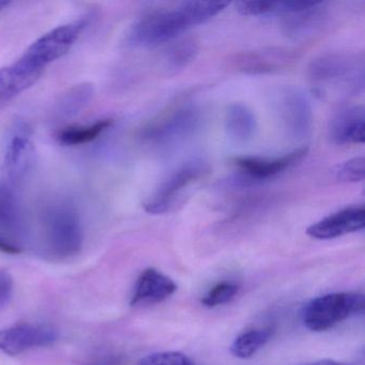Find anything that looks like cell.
<instances>
[{
  "label": "cell",
  "instance_id": "15",
  "mask_svg": "<svg viewBox=\"0 0 365 365\" xmlns=\"http://www.w3.org/2000/svg\"><path fill=\"white\" fill-rule=\"evenodd\" d=\"M365 110L362 106L341 108L331 119L329 136L335 145L364 143Z\"/></svg>",
  "mask_w": 365,
  "mask_h": 365
},
{
  "label": "cell",
  "instance_id": "6",
  "mask_svg": "<svg viewBox=\"0 0 365 365\" xmlns=\"http://www.w3.org/2000/svg\"><path fill=\"white\" fill-rule=\"evenodd\" d=\"M200 110L191 104H182L151 120L140 132V138L153 146H168L185 140L200 123Z\"/></svg>",
  "mask_w": 365,
  "mask_h": 365
},
{
  "label": "cell",
  "instance_id": "11",
  "mask_svg": "<svg viewBox=\"0 0 365 365\" xmlns=\"http://www.w3.org/2000/svg\"><path fill=\"white\" fill-rule=\"evenodd\" d=\"M300 58L298 51L287 48H266L238 53L232 59L235 69L250 76H262L292 67Z\"/></svg>",
  "mask_w": 365,
  "mask_h": 365
},
{
  "label": "cell",
  "instance_id": "13",
  "mask_svg": "<svg viewBox=\"0 0 365 365\" xmlns=\"http://www.w3.org/2000/svg\"><path fill=\"white\" fill-rule=\"evenodd\" d=\"M364 225V205H354L316 222L307 228V234L318 240H331L362 230Z\"/></svg>",
  "mask_w": 365,
  "mask_h": 365
},
{
  "label": "cell",
  "instance_id": "32",
  "mask_svg": "<svg viewBox=\"0 0 365 365\" xmlns=\"http://www.w3.org/2000/svg\"><path fill=\"white\" fill-rule=\"evenodd\" d=\"M10 5L9 1H0V14Z\"/></svg>",
  "mask_w": 365,
  "mask_h": 365
},
{
  "label": "cell",
  "instance_id": "31",
  "mask_svg": "<svg viewBox=\"0 0 365 365\" xmlns=\"http://www.w3.org/2000/svg\"><path fill=\"white\" fill-rule=\"evenodd\" d=\"M302 365H350V364H348V363H345V362H339V361L320 360V361H316V362L307 363V364H302Z\"/></svg>",
  "mask_w": 365,
  "mask_h": 365
},
{
  "label": "cell",
  "instance_id": "20",
  "mask_svg": "<svg viewBox=\"0 0 365 365\" xmlns=\"http://www.w3.org/2000/svg\"><path fill=\"white\" fill-rule=\"evenodd\" d=\"M225 130L237 143H247L253 138L257 129L255 115L245 104H232L225 113Z\"/></svg>",
  "mask_w": 365,
  "mask_h": 365
},
{
  "label": "cell",
  "instance_id": "12",
  "mask_svg": "<svg viewBox=\"0 0 365 365\" xmlns=\"http://www.w3.org/2000/svg\"><path fill=\"white\" fill-rule=\"evenodd\" d=\"M57 339L58 332L48 324H16L0 330V351L8 356H18L35 348L51 345Z\"/></svg>",
  "mask_w": 365,
  "mask_h": 365
},
{
  "label": "cell",
  "instance_id": "21",
  "mask_svg": "<svg viewBox=\"0 0 365 365\" xmlns=\"http://www.w3.org/2000/svg\"><path fill=\"white\" fill-rule=\"evenodd\" d=\"M112 119H100L89 125H69L59 130L56 140L63 146H82L97 140L112 127Z\"/></svg>",
  "mask_w": 365,
  "mask_h": 365
},
{
  "label": "cell",
  "instance_id": "9",
  "mask_svg": "<svg viewBox=\"0 0 365 365\" xmlns=\"http://www.w3.org/2000/svg\"><path fill=\"white\" fill-rule=\"evenodd\" d=\"M277 104L288 133L297 140L307 138L313 123V108L307 93L299 87H285L279 91Z\"/></svg>",
  "mask_w": 365,
  "mask_h": 365
},
{
  "label": "cell",
  "instance_id": "24",
  "mask_svg": "<svg viewBox=\"0 0 365 365\" xmlns=\"http://www.w3.org/2000/svg\"><path fill=\"white\" fill-rule=\"evenodd\" d=\"M271 335H272V330L270 328L252 329V330L245 331L232 341L230 352L236 358H251L260 348L268 343Z\"/></svg>",
  "mask_w": 365,
  "mask_h": 365
},
{
  "label": "cell",
  "instance_id": "19",
  "mask_svg": "<svg viewBox=\"0 0 365 365\" xmlns=\"http://www.w3.org/2000/svg\"><path fill=\"white\" fill-rule=\"evenodd\" d=\"M95 87L91 83H81L66 91L53 108V117L57 121L70 120L80 115L93 100Z\"/></svg>",
  "mask_w": 365,
  "mask_h": 365
},
{
  "label": "cell",
  "instance_id": "4",
  "mask_svg": "<svg viewBox=\"0 0 365 365\" xmlns=\"http://www.w3.org/2000/svg\"><path fill=\"white\" fill-rule=\"evenodd\" d=\"M364 309V296L359 292H333L313 299L302 312L304 326L322 332Z\"/></svg>",
  "mask_w": 365,
  "mask_h": 365
},
{
  "label": "cell",
  "instance_id": "2",
  "mask_svg": "<svg viewBox=\"0 0 365 365\" xmlns=\"http://www.w3.org/2000/svg\"><path fill=\"white\" fill-rule=\"evenodd\" d=\"M362 53L332 52L319 55L309 66V78L320 93H358L364 88Z\"/></svg>",
  "mask_w": 365,
  "mask_h": 365
},
{
  "label": "cell",
  "instance_id": "29",
  "mask_svg": "<svg viewBox=\"0 0 365 365\" xmlns=\"http://www.w3.org/2000/svg\"><path fill=\"white\" fill-rule=\"evenodd\" d=\"M121 358L115 354H110V356H102V358L97 359L89 365H120Z\"/></svg>",
  "mask_w": 365,
  "mask_h": 365
},
{
  "label": "cell",
  "instance_id": "3",
  "mask_svg": "<svg viewBox=\"0 0 365 365\" xmlns=\"http://www.w3.org/2000/svg\"><path fill=\"white\" fill-rule=\"evenodd\" d=\"M44 240L48 252L59 259L78 255L84 243L82 220L70 200L51 202L42 215Z\"/></svg>",
  "mask_w": 365,
  "mask_h": 365
},
{
  "label": "cell",
  "instance_id": "28",
  "mask_svg": "<svg viewBox=\"0 0 365 365\" xmlns=\"http://www.w3.org/2000/svg\"><path fill=\"white\" fill-rule=\"evenodd\" d=\"M14 279L8 271L0 270V309H5L14 294Z\"/></svg>",
  "mask_w": 365,
  "mask_h": 365
},
{
  "label": "cell",
  "instance_id": "18",
  "mask_svg": "<svg viewBox=\"0 0 365 365\" xmlns=\"http://www.w3.org/2000/svg\"><path fill=\"white\" fill-rule=\"evenodd\" d=\"M19 190L0 170V228L14 237H22L25 230Z\"/></svg>",
  "mask_w": 365,
  "mask_h": 365
},
{
  "label": "cell",
  "instance_id": "26",
  "mask_svg": "<svg viewBox=\"0 0 365 365\" xmlns=\"http://www.w3.org/2000/svg\"><path fill=\"white\" fill-rule=\"evenodd\" d=\"M138 365H196L187 354L178 351L155 352L140 361Z\"/></svg>",
  "mask_w": 365,
  "mask_h": 365
},
{
  "label": "cell",
  "instance_id": "10",
  "mask_svg": "<svg viewBox=\"0 0 365 365\" xmlns=\"http://www.w3.org/2000/svg\"><path fill=\"white\" fill-rule=\"evenodd\" d=\"M307 153V148H299L282 157L272 159L259 157L236 158L234 163L240 172L237 182L239 185H247L270 180L298 165L304 159Z\"/></svg>",
  "mask_w": 365,
  "mask_h": 365
},
{
  "label": "cell",
  "instance_id": "17",
  "mask_svg": "<svg viewBox=\"0 0 365 365\" xmlns=\"http://www.w3.org/2000/svg\"><path fill=\"white\" fill-rule=\"evenodd\" d=\"M176 290V283L168 275L155 268L145 269L136 281L130 304L138 307L162 302L170 298Z\"/></svg>",
  "mask_w": 365,
  "mask_h": 365
},
{
  "label": "cell",
  "instance_id": "22",
  "mask_svg": "<svg viewBox=\"0 0 365 365\" xmlns=\"http://www.w3.org/2000/svg\"><path fill=\"white\" fill-rule=\"evenodd\" d=\"M312 1H262L250 0L236 4L237 11L241 16H262L270 14H286L299 11L311 5Z\"/></svg>",
  "mask_w": 365,
  "mask_h": 365
},
{
  "label": "cell",
  "instance_id": "7",
  "mask_svg": "<svg viewBox=\"0 0 365 365\" xmlns=\"http://www.w3.org/2000/svg\"><path fill=\"white\" fill-rule=\"evenodd\" d=\"M87 23L86 20H78L55 27L33 42L21 57L44 73L51 63L70 52L86 29Z\"/></svg>",
  "mask_w": 365,
  "mask_h": 365
},
{
  "label": "cell",
  "instance_id": "8",
  "mask_svg": "<svg viewBox=\"0 0 365 365\" xmlns=\"http://www.w3.org/2000/svg\"><path fill=\"white\" fill-rule=\"evenodd\" d=\"M36 159V147L31 128L24 121L16 123L10 130L0 160V170L21 187L33 170Z\"/></svg>",
  "mask_w": 365,
  "mask_h": 365
},
{
  "label": "cell",
  "instance_id": "14",
  "mask_svg": "<svg viewBox=\"0 0 365 365\" xmlns=\"http://www.w3.org/2000/svg\"><path fill=\"white\" fill-rule=\"evenodd\" d=\"M43 72L31 67L23 58L0 68V110L33 87Z\"/></svg>",
  "mask_w": 365,
  "mask_h": 365
},
{
  "label": "cell",
  "instance_id": "5",
  "mask_svg": "<svg viewBox=\"0 0 365 365\" xmlns=\"http://www.w3.org/2000/svg\"><path fill=\"white\" fill-rule=\"evenodd\" d=\"M210 172V166L200 159H194L173 172L150 197L145 202L144 208L149 215H164L176 208L185 192L205 178Z\"/></svg>",
  "mask_w": 365,
  "mask_h": 365
},
{
  "label": "cell",
  "instance_id": "27",
  "mask_svg": "<svg viewBox=\"0 0 365 365\" xmlns=\"http://www.w3.org/2000/svg\"><path fill=\"white\" fill-rule=\"evenodd\" d=\"M365 160L363 157L354 158L339 166L336 178L344 182H360L364 180Z\"/></svg>",
  "mask_w": 365,
  "mask_h": 365
},
{
  "label": "cell",
  "instance_id": "1",
  "mask_svg": "<svg viewBox=\"0 0 365 365\" xmlns=\"http://www.w3.org/2000/svg\"><path fill=\"white\" fill-rule=\"evenodd\" d=\"M228 6L227 1H185L174 9L149 12L134 23L128 34V43L136 48L168 43L190 27L215 18Z\"/></svg>",
  "mask_w": 365,
  "mask_h": 365
},
{
  "label": "cell",
  "instance_id": "30",
  "mask_svg": "<svg viewBox=\"0 0 365 365\" xmlns=\"http://www.w3.org/2000/svg\"><path fill=\"white\" fill-rule=\"evenodd\" d=\"M0 251L5 252L7 254H16L20 252V247H16L14 243L5 240L3 237H0Z\"/></svg>",
  "mask_w": 365,
  "mask_h": 365
},
{
  "label": "cell",
  "instance_id": "23",
  "mask_svg": "<svg viewBox=\"0 0 365 365\" xmlns=\"http://www.w3.org/2000/svg\"><path fill=\"white\" fill-rule=\"evenodd\" d=\"M198 51V43L193 38L178 40L164 53V68L168 72L180 71L195 59Z\"/></svg>",
  "mask_w": 365,
  "mask_h": 365
},
{
  "label": "cell",
  "instance_id": "25",
  "mask_svg": "<svg viewBox=\"0 0 365 365\" xmlns=\"http://www.w3.org/2000/svg\"><path fill=\"white\" fill-rule=\"evenodd\" d=\"M239 286L232 282H221L213 286L206 296L202 299V305L207 307H215L230 302L238 294Z\"/></svg>",
  "mask_w": 365,
  "mask_h": 365
},
{
  "label": "cell",
  "instance_id": "16",
  "mask_svg": "<svg viewBox=\"0 0 365 365\" xmlns=\"http://www.w3.org/2000/svg\"><path fill=\"white\" fill-rule=\"evenodd\" d=\"M283 29L294 40H307L319 34L328 22L326 4L312 3L309 7L286 14Z\"/></svg>",
  "mask_w": 365,
  "mask_h": 365
}]
</instances>
